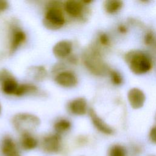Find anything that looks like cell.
<instances>
[{
    "label": "cell",
    "mask_w": 156,
    "mask_h": 156,
    "mask_svg": "<svg viewBox=\"0 0 156 156\" xmlns=\"http://www.w3.org/2000/svg\"><path fill=\"white\" fill-rule=\"evenodd\" d=\"M15 129L21 134L30 133L40 125V120L37 116L28 113H19L12 119Z\"/></svg>",
    "instance_id": "cell-2"
},
{
    "label": "cell",
    "mask_w": 156,
    "mask_h": 156,
    "mask_svg": "<svg viewBox=\"0 0 156 156\" xmlns=\"http://www.w3.org/2000/svg\"><path fill=\"white\" fill-rule=\"evenodd\" d=\"M89 115L93 124L97 130L105 135H112L113 133V129L101 118L93 108L89 110Z\"/></svg>",
    "instance_id": "cell-8"
},
{
    "label": "cell",
    "mask_w": 156,
    "mask_h": 156,
    "mask_svg": "<svg viewBox=\"0 0 156 156\" xmlns=\"http://www.w3.org/2000/svg\"><path fill=\"white\" fill-rule=\"evenodd\" d=\"M37 87L34 85L29 83H23L18 85L15 93V95L17 96H21L27 93H35L37 91Z\"/></svg>",
    "instance_id": "cell-18"
},
{
    "label": "cell",
    "mask_w": 156,
    "mask_h": 156,
    "mask_svg": "<svg viewBox=\"0 0 156 156\" xmlns=\"http://www.w3.org/2000/svg\"><path fill=\"white\" fill-rule=\"evenodd\" d=\"M130 71L135 74H143L152 68V61L144 53L138 51H131L124 57Z\"/></svg>",
    "instance_id": "cell-1"
},
{
    "label": "cell",
    "mask_w": 156,
    "mask_h": 156,
    "mask_svg": "<svg viewBox=\"0 0 156 156\" xmlns=\"http://www.w3.org/2000/svg\"><path fill=\"white\" fill-rule=\"evenodd\" d=\"M0 149L2 156H21L16 143L9 136H5L2 139Z\"/></svg>",
    "instance_id": "cell-7"
},
{
    "label": "cell",
    "mask_w": 156,
    "mask_h": 156,
    "mask_svg": "<svg viewBox=\"0 0 156 156\" xmlns=\"http://www.w3.org/2000/svg\"><path fill=\"white\" fill-rule=\"evenodd\" d=\"M118 30H119V32L121 33V34H125V33L127 32V28L125 26H124V25H121V26H119L118 27Z\"/></svg>",
    "instance_id": "cell-26"
},
{
    "label": "cell",
    "mask_w": 156,
    "mask_h": 156,
    "mask_svg": "<svg viewBox=\"0 0 156 156\" xmlns=\"http://www.w3.org/2000/svg\"><path fill=\"white\" fill-rule=\"evenodd\" d=\"M71 126V124L69 121L65 119H62L58 121H57L54 126V129L57 133L59 134L64 133L68 130Z\"/></svg>",
    "instance_id": "cell-19"
},
{
    "label": "cell",
    "mask_w": 156,
    "mask_h": 156,
    "mask_svg": "<svg viewBox=\"0 0 156 156\" xmlns=\"http://www.w3.org/2000/svg\"><path fill=\"white\" fill-rule=\"evenodd\" d=\"M29 73L34 79L38 81H42L47 76V71L42 66H35L29 68Z\"/></svg>",
    "instance_id": "cell-17"
},
{
    "label": "cell",
    "mask_w": 156,
    "mask_h": 156,
    "mask_svg": "<svg viewBox=\"0 0 156 156\" xmlns=\"http://www.w3.org/2000/svg\"><path fill=\"white\" fill-rule=\"evenodd\" d=\"M83 62L87 69L96 75H102L105 72V65L99 52L94 49H91L84 54Z\"/></svg>",
    "instance_id": "cell-3"
},
{
    "label": "cell",
    "mask_w": 156,
    "mask_h": 156,
    "mask_svg": "<svg viewBox=\"0 0 156 156\" xmlns=\"http://www.w3.org/2000/svg\"><path fill=\"white\" fill-rule=\"evenodd\" d=\"M122 6L123 2L120 0H107L104 3V10L109 14H114L118 12Z\"/></svg>",
    "instance_id": "cell-16"
},
{
    "label": "cell",
    "mask_w": 156,
    "mask_h": 156,
    "mask_svg": "<svg viewBox=\"0 0 156 156\" xmlns=\"http://www.w3.org/2000/svg\"><path fill=\"white\" fill-rule=\"evenodd\" d=\"M110 75L112 82L113 84H115L116 85H119L122 83V77L119 72H118L115 70H112L110 72Z\"/></svg>",
    "instance_id": "cell-21"
},
{
    "label": "cell",
    "mask_w": 156,
    "mask_h": 156,
    "mask_svg": "<svg viewBox=\"0 0 156 156\" xmlns=\"http://www.w3.org/2000/svg\"><path fill=\"white\" fill-rule=\"evenodd\" d=\"M149 138L152 143L156 144V126L152 127L150 130Z\"/></svg>",
    "instance_id": "cell-23"
},
{
    "label": "cell",
    "mask_w": 156,
    "mask_h": 156,
    "mask_svg": "<svg viewBox=\"0 0 156 156\" xmlns=\"http://www.w3.org/2000/svg\"><path fill=\"white\" fill-rule=\"evenodd\" d=\"M1 106L0 105V114H1Z\"/></svg>",
    "instance_id": "cell-28"
},
{
    "label": "cell",
    "mask_w": 156,
    "mask_h": 156,
    "mask_svg": "<svg viewBox=\"0 0 156 156\" xmlns=\"http://www.w3.org/2000/svg\"><path fill=\"white\" fill-rule=\"evenodd\" d=\"M70 111L76 115H83L87 112V102L83 98H77L69 103Z\"/></svg>",
    "instance_id": "cell-12"
},
{
    "label": "cell",
    "mask_w": 156,
    "mask_h": 156,
    "mask_svg": "<svg viewBox=\"0 0 156 156\" xmlns=\"http://www.w3.org/2000/svg\"><path fill=\"white\" fill-rule=\"evenodd\" d=\"M63 7L66 12L73 17H79L82 15L84 9L83 1L75 0L66 1Z\"/></svg>",
    "instance_id": "cell-11"
},
{
    "label": "cell",
    "mask_w": 156,
    "mask_h": 156,
    "mask_svg": "<svg viewBox=\"0 0 156 156\" xmlns=\"http://www.w3.org/2000/svg\"><path fill=\"white\" fill-rule=\"evenodd\" d=\"M2 91L7 94H13L16 91L18 87V82L11 74L1 82Z\"/></svg>",
    "instance_id": "cell-13"
},
{
    "label": "cell",
    "mask_w": 156,
    "mask_h": 156,
    "mask_svg": "<svg viewBox=\"0 0 156 156\" xmlns=\"http://www.w3.org/2000/svg\"><path fill=\"white\" fill-rule=\"evenodd\" d=\"M55 82L62 87L71 88L77 85V79L74 74L70 71H62L55 77Z\"/></svg>",
    "instance_id": "cell-9"
},
{
    "label": "cell",
    "mask_w": 156,
    "mask_h": 156,
    "mask_svg": "<svg viewBox=\"0 0 156 156\" xmlns=\"http://www.w3.org/2000/svg\"><path fill=\"white\" fill-rule=\"evenodd\" d=\"M9 7V3L6 1L0 0V12L5 10Z\"/></svg>",
    "instance_id": "cell-25"
},
{
    "label": "cell",
    "mask_w": 156,
    "mask_h": 156,
    "mask_svg": "<svg viewBox=\"0 0 156 156\" xmlns=\"http://www.w3.org/2000/svg\"><path fill=\"white\" fill-rule=\"evenodd\" d=\"M127 99L130 107L133 109L141 108L146 101L143 91L138 88H132L127 93Z\"/></svg>",
    "instance_id": "cell-6"
},
{
    "label": "cell",
    "mask_w": 156,
    "mask_h": 156,
    "mask_svg": "<svg viewBox=\"0 0 156 156\" xmlns=\"http://www.w3.org/2000/svg\"><path fill=\"white\" fill-rule=\"evenodd\" d=\"M65 20L61 10L56 6L49 7L46 11L43 20V24L49 29H58L65 24Z\"/></svg>",
    "instance_id": "cell-4"
},
{
    "label": "cell",
    "mask_w": 156,
    "mask_h": 156,
    "mask_svg": "<svg viewBox=\"0 0 156 156\" xmlns=\"http://www.w3.org/2000/svg\"><path fill=\"white\" fill-rule=\"evenodd\" d=\"M20 144L24 150H32L37 146L38 141L30 133H24L21 134Z\"/></svg>",
    "instance_id": "cell-15"
},
{
    "label": "cell",
    "mask_w": 156,
    "mask_h": 156,
    "mask_svg": "<svg viewBox=\"0 0 156 156\" xmlns=\"http://www.w3.org/2000/svg\"><path fill=\"white\" fill-rule=\"evenodd\" d=\"M68 61L70 62V63H72L73 64H76L77 63V58L74 57V55H71V56H69L68 57Z\"/></svg>",
    "instance_id": "cell-27"
},
{
    "label": "cell",
    "mask_w": 156,
    "mask_h": 156,
    "mask_svg": "<svg viewBox=\"0 0 156 156\" xmlns=\"http://www.w3.org/2000/svg\"><path fill=\"white\" fill-rule=\"evenodd\" d=\"M99 42L103 46H107L110 44V39L108 36L105 34V33H102L99 35Z\"/></svg>",
    "instance_id": "cell-22"
},
{
    "label": "cell",
    "mask_w": 156,
    "mask_h": 156,
    "mask_svg": "<svg viewBox=\"0 0 156 156\" xmlns=\"http://www.w3.org/2000/svg\"><path fill=\"white\" fill-rule=\"evenodd\" d=\"M72 49L73 44L70 41L62 40L55 43L52 48V52L56 57L63 58L69 56Z\"/></svg>",
    "instance_id": "cell-10"
},
{
    "label": "cell",
    "mask_w": 156,
    "mask_h": 156,
    "mask_svg": "<svg viewBox=\"0 0 156 156\" xmlns=\"http://www.w3.org/2000/svg\"><path fill=\"white\" fill-rule=\"evenodd\" d=\"M26 38V35L23 30L16 29L13 31L10 43V52H13L25 41Z\"/></svg>",
    "instance_id": "cell-14"
},
{
    "label": "cell",
    "mask_w": 156,
    "mask_h": 156,
    "mask_svg": "<svg viewBox=\"0 0 156 156\" xmlns=\"http://www.w3.org/2000/svg\"><path fill=\"white\" fill-rule=\"evenodd\" d=\"M109 156H126V148L120 144H114L109 149Z\"/></svg>",
    "instance_id": "cell-20"
},
{
    "label": "cell",
    "mask_w": 156,
    "mask_h": 156,
    "mask_svg": "<svg viewBox=\"0 0 156 156\" xmlns=\"http://www.w3.org/2000/svg\"><path fill=\"white\" fill-rule=\"evenodd\" d=\"M154 40V37L152 33L147 32V34H146V35H144V41L146 44L149 45V44H152L153 43Z\"/></svg>",
    "instance_id": "cell-24"
},
{
    "label": "cell",
    "mask_w": 156,
    "mask_h": 156,
    "mask_svg": "<svg viewBox=\"0 0 156 156\" xmlns=\"http://www.w3.org/2000/svg\"><path fill=\"white\" fill-rule=\"evenodd\" d=\"M42 149L46 152H57L61 147V137L59 134H52L44 136L41 141Z\"/></svg>",
    "instance_id": "cell-5"
}]
</instances>
